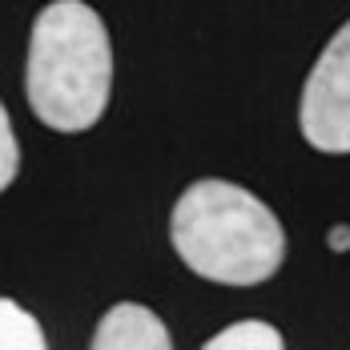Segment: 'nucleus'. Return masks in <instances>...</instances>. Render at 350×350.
I'll list each match as a JSON object with an SVG mask.
<instances>
[{
	"instance_id": "39448f33",
	"label": "nucleus",
	"mask_w": 350,
	"mask_h": 350,
	"mask_svg": "<svg viewBox=\"0 0 350 350\" xmlns=\"http://www.w3.org/2000/svg\"><path fill=\"white\" fill-rule=\"evenodd\" d=\"M49 338L40 330L29 310H21V302L0 298V350H44Z\"/></svg>"
},
{
	"instance_id": "f257e3e1",
	"label": "nucleus",
	"mask_w": 350,
	"mask_h": 350,
	"mask_svg": "<svg viewBox=\"0 0 350 350\" xmlns=\"http://www.w3.org/2000/svg\"><path fill=\"white\" fill-rule=\"evenodd\" d=\"M170 242L198 278L221 286L270 282L286 262V230L278 213L245 185L202 177L170 213Z\"/></svg>"
},
{
	"instance_id": "6e6552de",
	"label": "nucleus",
	"mask_w": 350,
	"mask_h": 350,
	"mask_svg": "<svg viewBox=\"0 0 350 350\" xmlns=\"http://www.w3.org/2000/svg\"><path fill=\"white\" fill-rule=\"evenodd\" d=\"M330 245H334V250H347V245H350V230H347V226H338V230L330 234Z\"/></svg>"
},
{
	"instance_id": "f03ea898",
	"label": "nucleus",
	"mask_w": 350,
	"mask_h": 350,
	"mask_svg": "<svg viewBox=\"0 0 350 350\" xmlns=\"http://www.w3.org/2000/svg\"><path fill=\"white\" fill-rule=\"evenodd\" d=\"M25 89L36 121L57 133H85L109 109L113 44L85 0H53L36 12Z\"/></svg>"
},
{
	"instance_id": "7ed1b4c3",
	"label": "nucleus",
	"mask_w": 350,
	"mask_h": 350,
	"mask_svg": "<svg viewBox=\"0 0 350 350\" xmlns=\"http://www.w3.org/2000/svg\"><path fill=\"white\" fill-rule=\"evenodd\" d=\"M298 125L322 153H350V21L330 36L302 85Z\"/></svg>"
},
{
	"instance_id": "20e7f679",
	"label": "nucleus",
	"mask_w": 350,
	"mask_h": 350,
	"mask_svg": "<svg viewBox=\"0 0 350 350\" xmlns=\"http://www.w3.org/2000/svg\"><path fill=\"white\" fill-rule=\"evenodd\" d=\"M93 350H170L174 338L165 322L141 302H117L93 330Z\"/></svg>"
},
{
	"instance_id": "423d86ee",
	"label": "nucleus",
	"mask_w": 350,
	"mask_h": 350,
	"mask_svg": "<svg viewBox=\"0 0 350 350\" xmlns=\"http://www.w3.org/2000/svg\"><path fill=\"white\" fill-rule=\"evenodd\" d=\"M278 326H270V322H258V318H245V322H234V326H226V330H217L206 350H282Z\"/></svg>"
},
{
	"instance_id": "0eeeda50",
	"label": "nucleus",
	"mask_w": 350,
	"mask_h": 350,
	"mask_svg": "<svg viewBox=\"0 0 350 350\" xmlns=\"http://www.w3.org/2000/svg\"><path fill=\"white\" fill-rule=\"evenodd\" d=\"M16 174H21V141L12 133L8 109L0 105V193L16 181Z\"/></svg>"
}]
</instances>
